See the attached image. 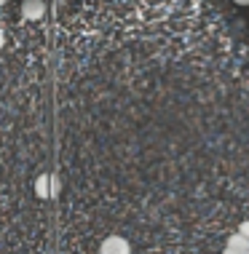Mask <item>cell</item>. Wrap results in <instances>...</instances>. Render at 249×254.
<instances>
[{"mask_svg": "<svg viewBox=\"0 0 249 254\" xmlns=\"http://www.w3.org/2000/svg\"><path fill=\"white\" fill-rule=\"evenodd\" d=\"M35 193L38 198H54L59 195V180L54 174H40L35 182Z\"/></svg>", "mask_w": 249, "mask_h": 254, "instance_id": "cell-1", "label": "cell"}, {"mask_svg": "<svg viewBox=\"0 0 249 254\" xmlns=\"http://www.w3.org/2000/svg\"><path fill=\"white\" fill-rule=\"evenodd\" d=\"M99 254H131V246L123 236H107L99 246Z\"/></svg>", "mask_w": 249, "mask_h": 254, "instance_id": "cell-2", "label": "cell"}, {"mask_svg": "<svg viewBox=\"0 0 249 254\" xmlns=\"http://www.w3.org/2000/svg\"><path fill=\"white\" fill-rule=\"evenodd\" d=\"M22 16L27 22H38L46 16V3L43 0H22Z\"/></svg>", "mask_w": 249, "mask_h": 254, "instance_id": "cell-3", "label": "cell"}, {"mask_svg": "<svg viewBox=\"0 0 249 254\" xmlns=\"http://www.w3.org/2000/svg\"><path fill=\"white\" fill-rule=\"evenodd\" d=\"M223 254H249V238H244L241 233H233V236L228 238Z\"/></svg>", "mask_w": 249, "mask_h": 254, "instance_id": "cell-4", "label": "cell"}, {"mask_svg": "<svg viewBox=\"0 0 249 254\" xmlns=\"http://www.w3.org/2000/svg\"><path fill=\"white\" fill-rule=\"evenodd\" d=\"M239 233H241V236H244V238H249V222H241Z\"/></svg>", "mask_w": 249, "mask_h": 254, "instance_id": "cell-5", "label": "cell"}, {"mask_svg": "<svg viewBox=\"0 0 249 254\" xmlns=\"http://www.w3.org/2000/svg\"><path fill=\"white\" fill-rule=\"evenodd\" d=\"M236 5H249V0H233Z\"/></svg>", "mask_w": 249, "mask_h": 254, "instance_id": "cell-6", "label": "cell"}, {"mask_svg": "<svg viewBox=\"0 0 249 254\" xmlns=\"http://www.w3.org/2000/svg\"><path fill=\"white\" fill-rule=\"evenodd\" d=\"M5 46V38H3V30H0V49Z\"/></svg>", "mask_w": 249, "mask_h": 254, "instance_id": "cell-7", "label": "cell"}, {"mask_svg": "<svg viewBox=\"0 0 249 254\" xmlns=\"http://www.w3.org/2000/svg\"><path fill=\"white\" fill-rule=\"evenodd\" d=\"M5 3H8V0H0V5H5Z\"/></svg>", "mask_w": 249, "mask_h": 254, "instance_id": "cell-8", "label": "cell"}]
</instances>
